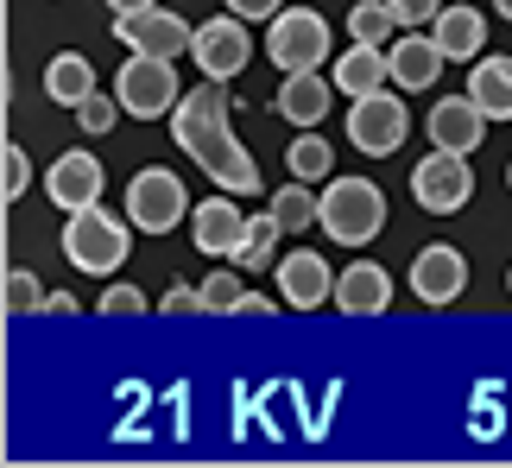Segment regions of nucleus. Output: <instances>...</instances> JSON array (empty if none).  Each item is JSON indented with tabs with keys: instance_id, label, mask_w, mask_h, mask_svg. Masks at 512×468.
<instances>
[{
	"instance_id": "f257e3e1",
	"label": "nucleus",
	"mask_w": 512,
	"mask_h": 468,
	"mask_svg": "<svg viewBox=\"0 0 512 468\" xmlns=\"http://www.w3.org/2000/svg\"><path fill=\"white\" fill-rule=\"evenodd\" d=\"M133 253V222L114 216V209L89 203V209H70L64 216V260L76 272H95V279H114Z\"/></svg>"
},
{
	"instance_id": "f03ea898",
	"label": "nucleus",
	"mask_w": 512,
	"mask_h": 468,
	"mask_svg": "<svg viewBox=\"0 0 512 468\" xmlns=\"http://www.w3.org/2000/svg\"><path fill=\"white\" fill-rule=\"evenodd\" d=\"M317 228L336 247H367L373 234L386 228V190L373 178H329L323 184V216Z\"/></svg>"
},
{
	"instance_id": "7ed1b4c3",
	"label": "nucleus",
	"mask_w": 512,
	"mask_h": 468,
	"mask_svg": "<svg viewBox=\"0 0 512 468\" xmlns=\"http://www.w3.org/2000/svg\"><path fill=\"white\" fill-rule=\"evenodd\" d=\"M114 95L133 121H171V108L184 102V76H177V57H146L127 51V64L114 70Z\"/></svg>"
},
{
	"instance_id": "20e7f679",
	"label": "nucleus",
	"mask_w": 512,
	"mask_h": 468,
	"mask_svg": "<svg viewBox=\"0 0 512 468\" xmlns=\"http://www.w3.org/2000/svg\"><path fill=\"white\" fill-rule=\"evenodd\" d=\"M266 57L285 76L323 70V64H336V32H329V19L317 7H285L279 19H266Z\"/></svg>"
},
{
	"instance_id": "39448f33",
	"label": "nucleus",
	"mask_w": 512,
	"mask_h": 468,
	"mask_svg": "<svg viewBox=\"0 0 512 468\" xmlns=\"http://www.w3.org/2000/svg\"><path fill=\"white\" fill-rule=\"evenodd\" d=\"M127 222L140 234H171V228H190V190L177 171L165 165H146L127 178Z\"/></svg>"
},
{
	"instance_id": "423d86ee",
	"label": "nucleus",
	"mask_w": 512,
	"mask_h": 468,
	"mask_svg": "<svg viewBox=\"0 0 512 468\" xmlns=\"http://www.w3.org/2000/svg\"><path fill=\"white\" fill-rule=\"evenodd\" d=\"M228 83H215V76H203L196 89H184V102L171 108V146L184 152V159H203V152L215 140H228Z\"/></svg>"
},
{
	"instance_id": "0eeeda50",
	"label": "nucleus",
	"mask_w": 512,
	"mask_h": 468,
	"mask_svg": "<svg viewBox=\"0 0 512 468\" xmlns=\"http://www.w3.org/2000/svg\"><path fill=\"white\" fill-rule=\"evenodd\" d=\"M411 133V114H405V95H354L348 102V146L361 152V159H392V152L405 146Z\"/></svg>"
},
{
	"instance_id": "6e6552de",
	"label": "nucleus",
	"mask_w": 512,
	"mask_h": 468,
	"mask_svg": "<svg viewBox=\"0 0 512 468\" xmlns=\"http://www.w3.org/2000/svg\"><path fill=\"white\" fill-rule=\"evenodd\" d=\"M411 197H418V209H430V216H456V209H468V197H475V165H468V152H424L418 165H411Z\"/></svg>"
},
{
	"instance_id": "1a4fd4ad",
	"label": "nucleus",
	"mask_w": 512,
	"mask_h": 468,
	"mask_svg": "<svg viewBox=\"0 0 512 468\" xmlns=\"http://www.w3.org/2000/svg\"><path fill=\"white\" fill-rule=\"evenodd\" d=\"M114 38L127 51H146V57H190L196 51V26L184 13H171L165 0L159 7H140V13H114Z\"/></svg>"
},
{
	"instance_id": "9d476101",
	"label": "nucleus",
	"mask_w": 512,
	"mask_h": 468,
	"mask_svg": "<svg viewBox=\"0 0 512 468\" xmlns=\"http://www.w3.org/2000/svg\"><path fill=\"white\" fill-rule=\"evenodd\" d=\"M196 70L215 76V83H234V76L247 70V57H253V26L241 13H215L196 26Z\"/></svg>"
},
{
	"instance_id": "9b49d317",
	"label": "nucleus",
	"mask_w": 512,
	"mask_h": 468,
	"mask_svg": "<svg viewBox=\"0 0 512 468\" xmlns=\"http://www.w3.org/2000/svg\"><path fill=\"white\" fill-rule=\"evenodd\" d=\"M411 298L430 304V310H449L468 291V253L462 247H449V241H430L418 247V260H411Z\"/></svg>"
},
{
	"instance_id": "f8f14e48",
	"label": "nucleus",
	"mask_w": 512,
	"mask_h": 468,
	"mask_svg": "<svg viewBox=\"0 0 512 468\" xmlns=\"http://www.w3.org/2000/svg\"><path fill=\"white\" fill-rule=\"evenodd\" d=\"M247 222H253V216L228 197V190H222V197H203V203L190 209V247L209 253V260H241Z\"/></svg>"
},
{
	"instance_id": "ddd939ff",
	"label": "nucleus",
	"mask_w": 512,
	"mask_h": 468,
	"mask_svg": "<svg viewBox=\"0 0 512 468\" xmlns=\"http://www.w3.org/2000/svg\"><path fill=\"white\" fill-rule=\"evenodd\" d=\"M386 64H392V89H399V95H424V89H437L449 51L437 45L430 26H411V32H399L386 45Z\"/></svg>"
},
{
	"instance_id": "4468645a",
	"label": "nucleus",
	"mask_w": 512,
	"mask_h": 468,
	"mask_svg": "<svg viewBox=\"0 0 512 468\" xmlns=\"http://www.w3.org/2000/svg\"><path fill=\"white\" fill-rule=\"evenodd\" d=\"M279 304L285 310L336 304V266H329L317 247H291L285 260H279Z\"/></svg>"
},
{
	"instance_id": "2eb2a0df",
	"label": "nucleus",
	"mask_w": 512,
	"mask_h": 468,
	"mask_svg": "<svg viewBox=\"0 0 512 468\" xmlns=\"http://www.w3.org/2000/svg\"><path fill=\"white\" fill-rule=\"evenodd\" d=\"M102 190H108V171H102V159H95V152H83V146H70L64 159L45 171V197L64 209V216H70V209L102 203Z\"/></svg>"
},
{
	"instance_id": "dca6fc26",
	"label": "nucleus",
	"mask_w": 512,
	"mask_h": 468,
	"mask_svg": "<svg viewBox=\"0 0 512 468\" xmlns=\"http://www.w3.org/2000/svg\"><path fill=\"white\" fill-rule=\"evenodd\" d=\"M336 310L342 317H386L392 310V272L380 260H348L336 272Z\"/></svg>"
},
{
	"instance_id": "f3484780",
	"label": "nucleus",
	"mask_w": 512,
	"mask_h": 468,
	"mask_svg": "<svg viewBox=\"0 0 512 468\" xmlns=\"http://www.w3.org/2000/svg\"><path fill=\"white\" fill-rule=\"evenodd\" d=\"M487 127H494V121L481 114V102H475L468 89H462V95H443V102L424 114V133H430V146H449V152H475Z\"/></svg>"
},
{
	"instance_id": "a211bd4d",
	"label": "nucleus",
	"mask_w": 512,
	"mask_h": 468,
	"mask_svg": "<svg viewBox=\"0 0 512 468\" xmlns=\"http://www.w3.org/2000/svg\"><path fill=\"white\" fill-rule=\"evenodd\" d=\"M336 76H323V70H291L285 83H279V95H272V108H279V121H291V127H323V114H329V102H336Z\"/></svg>"
},
{
	"instance_id": "6ab92c4d",
	"label": "nucleus",
	"mask_w": 512,
	"mask_h": 468,
	"mask_svg": "<svg viewBox=\"0 0 512 468\" xmlns=\"http://www.w3.org/2000/svg\"><path fill=\"white\" fill-rule=\"evenodd\" d=\"M196 171H203L215 190H228V197H266V190H260V165H253V152L234 140V133L215 140L203 159H196Z\"/></svg>"
},
{
	"instance_id": "aec40b11",
	"label": "nucleus",
	"mask_w": 512,
	"mask_h": 468,
	"mask_svg": "<svg viewBox=\"0 0 512 468\" xmlns=\"http://www.w3.org/2000/svg\"><path fill=\"white\" fill-rule=\"evenodd\" d=\"M329 76H336L342 95H373L392 83V64H386V45H361V38H348V45L336 51V64H329Z\"/></svg>"
},
{
	"instance_id": "412c9836",
	"label": "nucleus",
	"mask_w": 512,
	"mask_h": 468,
	"mask_svg": "<svg viewBox=\"0 0 512 468\" xmlns=\"http://www.w3.org/2000/svg\"><path fill=\"white\" fill-rule=\"evenodd\" d=\"M437 45L449 51V64H475V57H487V13L481 7H462V0H449V7L437 13Z\"/></svg>"
},
{
	"instance_id": "4be33fe9",
	"label": "nucleus",
	"mask_w": 512,
	"mask_h": 468,
	"mask_svg": "<svg viewBox=\"0 0 512 468\" xmlns=\"http://www.w3.org/2000/svg\"><path fill=\"white\" fill-rule=\"evenodd\" d=\"M45 95H51L57 108H70V114H76V108H83L89 95H95V64H89L83 51H57L51 64H45Z\"/></svg>"
},
{
	"instance_id": "5701e85b",
	"label": "nucleus",
	"mask_w": 512,
	"mask_h": 468,
	"mask_svg": "<svg viewBox=\"0 0 512 468\" xmlns=\"http://www.w3.org/2000/svg\"><path fill=\"white\" fill-rule=\"evenodd\" d=\"M468 95L487 121H512V57H475L468 64Z\"/></svg>"
},
{
	"instance_id": "b1692460",
	"label": "nucleus",
	"mask_w": 512,
	"mask_h": 468,
	"mask_svg": "<svg viewBox=\"0 0 512 468\" xmlns=\"http://www.w3.org/2000/svg\"><path fill=\"white\" fill-rule=\"evenodd\" d=\"M285 171L304 178V184H329V171H336V146H329L317 127H298L291 146H285Z\"/></svg>"
},
{
	"instance_id": "393cba45",
	"label": "nucleus",
	"mask_w": 512,
	"mask_h": 468,
	"mask_svg": "<svg viewBox=\"0 0 512 468\" xmlns=\"http://www.w3.org/2000/svg\"><path fill=\"white\" fill-rule=\"evenodd\" d=\"M272 216H279V228L285 234H304V228H317V216H323V197H317V190H310L304 178H291V184H279V190H272Z\"/></svg>"
},
{
	"instance_id": "a878e982",
	"label": "nucleus",
	"mask_w": 512,
	"mask_h": 468,
	"mask_svg": "<svg viewBox=\"0 0 512 468\" xmlns=\"http://www.w3.org/2000/svg\"><path fill=\"white\" fill-rule=\"evenodd\" d=\"M405 26L399 13L386 7V0H361V7H348V38H361V45H392Z\"/></svg>"
},
{
	"instance_id": "bb28decb",
	"label": "nucleus",
	"mask_w": 512,
	"mask_h": 468,
	"mask_svg": "<svg viewBox=\"0 0 512 468\" xmlns=\"http://www.w3.org/2000/svg\"><path fill=\"white\" fill-rule=\"evenodd\" d=\"M196 291H203V310H215V317H241V310H247V298H253V291H247V279H241V272H209V279L203 285H196Z\"/></svg>"
},
{
	"instance_id": "cd10ccee",
	"label": "nucleus",
	"mask_w": 512,
	"mask_h": 468,
	"mask_svg": "<svg viewBox=\"0 0 512 468\" xmlns=\"http://www.w3.org/2000/svg\"><path fill=\"white\" fill-rule=\"evenodd\" d=\"M279 241H285V228H279V216H253L247 222V247H241V266L247 272H260V266H279Z\"/></svg>"
},
{
	"instance_id": "c85d7f7f",
	"label": "nucleus",
	"mask_w": 512,
	"mask_h": 468,
	"mask_svg": "<svg viewBox=\"0 0 512 468\" xmlns=\"http://www.w3.org/2000/svg\"><path fill=\"white\" fill-rule=\"evenodd\" d=\"M51 291L32 279L26 266H7V317H32V310H45Z\"/></svg>"
},
{
	"instance_id": "c756f323",
	"label": "nucleus",
	"mask_w": 512,
	"mask_h": 468,
	"mask_svg": "<svg viewBox=\"0 0 512 468\" xmlns=\"http://www.w3.org/2000/svg\"><path fill=\"white\" fill-rule=\"evenodd\" d=\"M121 114H127V108H121V95H102V89H95L89 102L76 108V127H83L89 140H102V133H108L114 121H121Z\"/></svg>"
},
{
	"instance_id": "7c9ffc66",
	"label": "nucleus",
	"mask_w": 512,
	"mask_h": 468,
	"mask_svg": "<svg viewBox=\"0 0 512 468\" xmlns=\"http://www.w3.org/2000/svg\"><path fill=\"white\" fill-rule=\"evenodd\" d=\"M26 190H32V159H26L19 146H7V152H0V197L19 203Z\"/></svg>"
},
{
	"instance_id": "2f4dec72",
	"label": "nucleus",
	"mask_w": 512,
	"mask_h": 468,
	"mask_svg": "<svg viewBox=\"0 0 512 468\" xmlns=\"http://www.w3.org/2000/svg\"><path fill=\"white\" fill-rule=\"evenodd\" d=\"M95 310H108V317H133V310H146V291L140 285H108L102 298H95Z\"/></svg>"
},
{
	"instance_id": "473e14b6",
	"label": "nucleus",
	"mask_w": 512,
	"mask_h": 468,
	"mask_svg": "<svg viewBox=\"0 0 512 468\" xmlns=\"http://www.w3.org/2000/svg\"><path fill=\"white\" fill-rule=\"evenodd\" d=\"M392 13H399V26L411 32V26H437V13L449 7V0H386Z\"/></svg>"
},
{
	"instance_id": "72a5a7b5",
	"label": "nucleus",
	"mask_w": 512,
	"mask_h": 468,
	"mask_svg": "<svg viewBox=\"0 0 512 468\" xmlns=\"http://www.w3.org/2000/svg\"><path fill=\"white\" fill-rule=\"evenodd\" d=\"M222 7L241 13L247 26H260V19H279V13H285V0H222Z\"/></svg>"
},
{
	"instance_id": "f704fd0d",
	"label": "nucleus",
	"mask_w": 512,
	"mask_h": 468,
	"mask_svg": "<svg viewBox=\"0 0 512 468\" xmlns=\"http://www.w3.org/2000/svg\"><path fill=\"white\" fill-rule=\"evenodd\" d=\"M159 310H203V291H190V285H171L165 298H159Z\"/></svg>"
},
{
	"instance_id": "c9c22d12",
	"label": "nucleus",
	"mask_w": 512,
	"mask_h": 468,
	"mask_svg": "<svg viewBox=\"0 0 512 468\" xmlns=\"http://www.w3.org/2000/svg\"><path fill=\"white\" fill-rule=\"evenodd\" d=\"M45 310H51V317H76V310H83V304H76L70 291H51V298H45Z\"/></svg>"
},
{
	"instance_id": "e433bc0d",
	"label": "nucleus",
	"mask_w": 512,
	"mask_h": 468,
	"mask_svg": "<svg viewBox=\"0 0 512 468\" xmlns=\"http://www.w3.org/2000/svg\"><path fill=\"white\" fill-rule=\"evenodd\" d=\"M140 7H159V0H108V13H140Z\"/></svg>"
},
{
	"instance_id": "4c0bfd02",
	"label": "nucleus",
	"mask_w": 512,
	"mask_h": 468,
	"mask_svg": "<svg viewBox=\"0 0 512 468\" xmlns=\"http://www.w3.org/2000/svg\"><path fill=\"white\" fill-rule=\"evenodd\" d=\"M494 13H500V19H506V26H512V0H494Z\"/></svg>"
},
{
	"instance_id": "58836bf2",
	"label": "nucleus",
	"mask_w": 512,
	"mask_h": 468,
	"mask_svg": "<svg viewBox=\"0 0 512 468\" xmlns=\"http://www.w3.org/2000/svg\"><path fill=\"white\" fill-rule=\"evenodd\" d=\"M506 298H512V272H506Z\"/></svg>"
},
{
	"instance_id": "ea45409f",
	"label": "nucleus",
	"mask_w": 512,
	"mask_h": 468,
	"mask_svg": "<svg viewBox=\"0 0 512 468\" xmlns=\"http://www.w3.org/2000/svg\"><path fill=\"white\" fill-rule=\"evenodd\" d=\"M506 190H512V165H506Z\"/></svg>"
}]
</instances>
